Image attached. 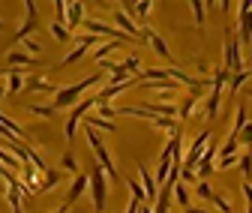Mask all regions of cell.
I'll use <instances>...</instances> for the list:
<instances>
[{"label":"cell","instance_id":"cell-1","mask_svg":"<svg viewBox=\"0 0 252 213\" xmlns=\"http://www.w3.org/2000/svg\"><path fill=\"white\" fill-rule=\"evenodd\" d=\"M99 81V72H93V75H87V78H81L78 84H69V87H60L57 93H54V108H72V105H78L81 102V93L87 87H93Z\"/></svg>","mask_w":252,"mask_h":213},{"label":"cell","instance_id":"cell-2","mask_svg":"<svg viewBox=\"0 0 252 213\" xmlns=\"http://www.w3.org/2000/svg\"><path fill=\"white\" fill-rule=\"evenodd\" d=\"M90 198H93V210H96V213H102L105 210V201H108V174L102 171V165L99 162H93L90 165Z\"/></svg>","mask_w":252,"mask_h":213},{"label":"cell","instance_id":"cell-3","mask_svg":"<svg viewBox=\"0 0 252 213\" xmlns=\"http://www.w3.org/2000/svg\"><path fill=\"white\" fill-rule=\"evenodd\" d=\"M87 144H90V150H93V159H96L99 165H102V171L108 174V180H120V174H117V168H114V159H111V153H108V147L102 144V138L96 135V129H87Z\"/></svg>","mask_w":252,"mask_h":213},{"label":"cell","instance_id":"cell-4","mask_svg":"<svg viewBox=\"0 0 252 213\" xmlns=\"http://www.w3.org/2000/svg\"><path fill=\"white\" fill-rule=\"evenodd\" d=\"M90 108H96V99H81L78 105H72V111H69V117L63 120V138L66 141H75V132H78V126H81V120L87 117V111Z\"/></svg>","mask_w":252,"mask_h":213},{"label":"cell","instance_id":"cell-5","mask_svg":"<svg viewBox=\"0 0 252 213\" xmlns=\"http://www.w3.org/2000/svg\"><path fill=\"white\" fill-rule=\"evenodd\" d=\"M213 135L204 129V132H198V138L192 141V144H189V153L183 156V168H189V171H192L195 165H198V159L204 156V150H207V141H210Z\"/></svg>","mask_w":252,"mask_h":213},{"label":"cell","instance_id":"cell-6","mask_svg":"<svg viewBox=\"0 0 252 213\" xmlns=\"http://www.w3.org/2000/svg\"><path fill=\"white\" fill-rule=\"evenodd\" d=\"M225 69L240 72L243 69V54H240V39L234 33L225 36Z\"/></svg>","mask_w":252,"mask_h":213},{"label":"cell","instance_id":"cell-7","mask_svg":"<svg viewBox=\"0 0 252 213\" xmlns=\"http://www.w3.org/2000/svg\"><path fill=\"white\" fill-rule=\"evenodd\" d=\"M111 18H114V24L123 30L126 36H132L135 42H138V39H144V36H141V24H135V18H132L129 12H123V9H114V15H111Z\"/></svg>","mask_w":252,"mask_h":213},{"label":"cell","instance_id":"cell-8","mask_svg":"<svg viewBox=\"0 0 252 213\" xmlns=\"http://www.w3.org/2000/svg\"><path fill=\"white\" fill-rule=\"evenodd\" d=\"M141 36H144V42H150V48L159 54V57H165V60H171V48H168V42L156 33V30H150L147 24H141Z\"/></svg>","mask_w":252,"mask_h":213},{"label":"cell","instance_id":"cell-9","mask_svg":"<svg viewBox=\"0 0 252 213\" xmlns=\"http://www.w3.org/2000/svg\"><path fill=\"white\" fill-rule=\"evenodd\" d=\"M63 24H66L72 33H75V27L84 24V0H72V3H66V15H63Z\"/></svg>","mask_w":252,"mask_h":213},{"label":"cell","instance_id":"cell-10","mask_svg":"<svg viewBox=\"0 0 252 213\" xmlns=\"http://www.w3.org/2000/svg\"><path fill=\"white\" fill-rule=\"evenodd\" d=\"M90 189V174L87 171H81V174H75L72 177V183H69V195H66V204H75L84 192Z\"/></svg>","mask_w":252,"mask_h":213},{"label":"cell","instance_id":"cell-11","mask_svg":"<svg viewBox=\"0 0 252 213\" xmlns=\"http://www.w3.org/2000/svg\"><path fill=\"white\" fill-rule=\"evenodd\" d=\"M24 90L27 93H57V84L54 81H48V78H42V75H33V78H27L24 81Z\"/></svg>","mask_w":252,"mask_h":213},{"label":"cell","instance_id":"cell-12","mask_svg":"<svg viewBox=\"0 0 252 213\" xmlns=\"http://www.w3.org/2000/svg\"><path fill=\"white\" fill-rule=\"evenodd\" d=\"M138 180H141V186L147 192V204H153L156 195H159V183H156V177L147 171V165H138Z\"/></svg>","mask_w":252,"mask_h":213},{"label":"cell","instance_id":"cell-13","mask_svg":"<svg viewBox=\"0 0 252 213\" xmlns=\"http://www.w3.org/2000/svg\"><path fill=\"white\" fill-rule=\"evenodd\" d=\"M216 156H219V144H213V138H210L204 156L198 159V174H201V177H207L210 171H216V168H213V165H216Z\"/></svg>","mask_w":252,"mask_h":213},{"label":"cell","instance_id":"cell-14","mask_svg":"<svg viewBox=\"0 0 252 213\" xmlns=\"http://www.w3.org/2000/svg\"><path fill=\"white\" fill-rule=\"evenodd\" d=\"M6 66L9 69H21V66H39V57H30L27 51H9L6 54Z\"/></svg>","mask_w":252,"mask_h":213},{"label":"cell","instance_id":"cell-15","mask_svg":"<svg viewBox=\"0 0 252 213\" xmlns=\"http://www.w3.org/2000/svg\"><path fill=\"white\" fill-rule=\"evenodd\" d=\"M21 72H24V69H18V66L6 72V96H18L21 90H24V81H27V78H24Z\"/></svg>","mask_w":252,"mask_h":213},{"label":"cell","instance_id":"cell-16","mask_svg":"<svg viewBox=\"0 0 252 213\" xmlns=\"http://www.w3.org/2000/svg\"><path fill=\"white\" fill-rule=\"evenodd\" d=\"M237 39H240V45H252V12L240 15V27H237Z\"/></svg>","mask_w":252,"mask_h":213},{"label":"cell","instance_id":"cell-17","mask_svg":"<svg viewBox=\"0 0 252 213\" xmlns=\"http://www.w3.org/2000/svg\"><path fill=\"white\" fill-rule=\"evenodd\" d=\"M123 42H117V39H108V42H99V48L93 51V60H96V63H102V60H108V54H114L117 48H120Z\"/></svg>","mask_w":252,"mask_h":213},{"label":"cell","instance_id":"cell-18","mask_svg":"<svg viewBox=\"0 0 252 213\" xmlns=\"http://www.w3.org/2000/svg\"><path fill=\"white\" fill-rule=\"evenodd\" d=\"M174 201H177L180 207H189V204H192V192H189V183H183V180H177V183H174Z\"/></svg>","mask_w":252,"mask_h":213},{"label":"cell","instance_id":"cell-19","mask_svg":"<svg viewBox=\"0 0 252 213\" xmlns=\"http://www.w3.org/2000/svg\"><path fill=\"white\" fill-rule=\"evenodd\" d=\"M246 123H249V111H246V105H237V111H234V126H231V132H228V135H231V138H237V135H240V129H243Z\"/></svg>","mask_w":252,"mask_h":213},{"label":"cell","instance_id":"cell-20","mask_svg":"<svg viewBox=\"0 0 252 213\" xmlns=\"http://www.w3.org/2000/svg\"><path fill=\"white\" fill-rule=\"evenodd\" d=\"M60 180H63V171H60V168H48V171L42 174V192L60 186Z\"/></svg>","mask_w":252,"mask_h":213},{"label":"cell","instance_id":"cell-21","mask_svg":"<svg viewBox=\"0 0 252 213\" xmlns=\"http://www.w3.org/2000/svg\"><path fill=\"white\" fill-rule=\"evenodd\" d=\"M249 78H252V69H240V72H234V75L228 78V93H237V90H240Z\"/></svg>","mask_w":252,"mask_h":213},{"label":"cell","instance_id":"cell-22","mask_svg":"<svg viewBox=\"0 0 252 213\" xmlns=\"http://www.w3.org/2000/svg\"><path fill=\"white\" fill-rule=\"evenodd\" d=\"M36 33V18H27L18 30H15V42H24V39H30Z\"/></svg>","mask_w":252,"mask_h":213},{"label":"cell","instance_id":"cell-23","mask_svg":"<svg viewBox=\"0 0 252 213\" xmlns=\"http://www.w3.org/2000/svg\"><path fill=\"white\" fill-rule=\"evenodd\" d=\"M51 36L57 39V42H69V36H72V30L63 24V21H51Z\"/></svg>","mask_w":252,"mask_h":213},{"label":"cell","instance_id":"cell-24","mask_svg":"<svg viewBox=\"0 0 252 213\" xmlns=\"http://www.w3.org/2000/svg\"><path fill=\"white\" fill-rule=\"evenodd\" d=\"M0 162H3L6 168H24V162H21V159H18L15 153H12V150H9V147H6V150H3V147H0Z\"/></svg>","mask_w":252,"mask_h":213},{"label":"cell","instance_id":"cell-25","mask_svg":"<svg viewBox=\"0 0 252 213\" xmlns=\"http://www.w3.org/2000/svg\"><path fill=\"white\" fill-rule=\"evenodd\" d=\"M150 123L156 129H165V132H177V120L174 117H150Z\"/></svg>","mask_w":252,"mask_h":213},{"label":"cell","instance_id":"cell-26","mask_svg":"<svg viewBox=\"0 0 252 213\" xmlns=\"http://www.w3.org/2000/svg\"><path fill=\"white\" fill-rule=\"evenodd\" d=\"M240 162V153H228V156H216V171H225V168H231V165H237Z\"/></svg>","mask_w":252,"mask_h":213},{"label":"cell","instance_id":"cell-27","mask_svg":"<svg viewBox=\"0 0 252 213\" xmlns=\"http://www.w3.org/2000/svg\"><path fill=\"white\" fill-rule=\"evenodd\" d=\"M150 9H153V0H138V3H135V12H132V18H135V21H144V18L150 15Z\"/></svg>","mask_w":252,"mask_h":213},{"label":"cell","instance_id":"cell-28","mask_svg":"<svg viewBox=\"0 0 252 213\" xmlns=\"http://www.w3.org/2000/svg\"><path fill=\"white\" fill-rule=\"evenodd\" d=\"M54 105H33V102H30L27 105V114H33V117H54Z\"/></svg>","mask_w":252,"mask_h":213},{"label":"cell","instance_id":"cell-29","mask_svg":"<svg viewBox=\"0 0 252 213\" xmlns=\"http://www.w3.org/2000/svg\"><path fill=\"white\" fill-rule=\"evenodd\" d=\"M0 123H3V126H6V129H9V132H12V135H18V138H21V141H24V129H21V126H18V123H15V120H12V117H9V114H3V111H0Z\"/></svg>","mask_w":252,"mask_h":213},{"label":"cell","instance_id":"cell-30","mask_svg":"<svg viewBox=\"0 0 252 213\" xmlns=\"http://www.w3.org/2000/svg\"><path fill=\"white\" fill-rule=\"evenodd\" d=\"M87 123H90L93 129L99 126V129H105V132H114V129H117V126H114V120H105V117H99V114H96V117H87Z\"/></svg>","mask_w":252,"mask_h":213},{"label":"cell","instance_id":"cell-31","mask_svg":"<svg viewBox=\"0 0 252 213\" xmlns=\"http://www.w3.org/2000/svg\"><path fill=\"white\" fill-rule=\"evenodd\" d=\"M126 186H129L132 198H138L141 204H147V192H144V186H141V180H126Z\"/></svg>","mask_w":252,"mask_h":213},{"label":"cell","instance_id":"cell-32","mask_svg":"<svg viewBox=\"0 0 252 213\" xmlns=\"http://www.w3.org/2000/svg\"><path fill=\"white\" fill-rule=\"evenodd\" d=\"M189 6H192L195 24H198V27H204V12H207V6H204V0H189Z\"/></svg>","mask_w":252,"mask_h":213},{"label":"cell","instance_id":"cell-33","mask_svg":"<svg viewBox=\"0 0 252 213\" xmlns=\"http://www.w3.org/2000/svg\"><path fill=\"white\" fill-rule=\"evenodd\" d=\"M60 171H63V174H75V171H78V162H75L72 153H63V156H60Z\"/></svg>","mask_w":252,"mask_h":213},{"label":"cell","instance_id":"cell-34","mask_svg":"<svg viewBox=\"0 0 252 213\" xmlns=\"http://www.w3.org/2000/svg\"><path fill=\"white\" fill-rule=\"evenodd\" d=\"M240 171H243V180H249L252 183V153H240Z\"/></svg>","mask_w":252,"mask_h":213},{"label":"cell","instance_id":"cell-35","mask_svg":"<svg viewBox=\"0 0 252 213\" xmlns=\"http://www.w3.org/2000/svg\"><path fill=\"white\" fill-rule=\"evenodd\" d=\"M213 192H216V189H213V186L207 183V180H198V183H195V195H198V198L210 201V198H213Z\"/></svg>","mask_w":252,"mask_h":213},{"label":"cell","instance_id":"cell-36","mask_svg":"<svg viewBox=\"0 0 252 213\" xmlns=\"http://www.w3.org/2000/svg\"><path fill=\"white\" fill-rule=\"evenodd\" d=\"M21 48H24L30 57H39V54H42V42H39V39H24Z\"/></svg>","mask_w":252,"mask_h":213},{"label":"cell","instance_id":"cell-37","mask_svg":"<svg viewBox=\"0 0 252 213\" xmlns=\"http://www.w3.org/2000/svg\"><path fill=\"white\" fill-rule=\"evenodd\" d=\"M87 54V45H78V48H72L66 57H63V66H69V63H75V60H81Z\"/></svg>","mask_w":252,"mask_h":213},{"label":"cell","instance_id":"cell-38","mask_svg":"<svg viewBox=\"0 0 252 213\" xmlns=\"http://www.w3.org/2000/svg\"><path fill=\"white\" fill-rule=\"evenodd\" d=\"M210 201H213L219 210H222V213H234V210H231V204H228V198H225L222 192H213V198H210Z\"/></svg>","mask_w":252,"mask_h":213},{"label":"cell","instance_id":"cell-39","mask_svg":"<svg viewBox=\"0 0 252 213\" xmlns=\"http://www.w3.org/2000/svg\"><path fill=\"white\" fill-rule=\"evenodd\" d=\"M237 141H240V144H246V147L252 144V120H249V123H246V126L240 129V135H237Z\"/></svg>","mask_w":252,"mask_h":213},{"label":"cell","instance_id":"cell-40","mask_svg":"<svg viewBox=\"0 0 252 213\" xmlns=\"http://www.w3.org/2000/svg\"><path fill=\"white\" fill-rule=\"evenodd\" d=\"M96 114L105 117V120H114V117H117V108H111V105H96Z\"/></svg>","mask_w":252,"mask_h":213},{"label":"cell","instance_id":"cell-41","mask_svg":"<svg viewBox=\"0 0 252 213\" xmlns=\"http://www.w3.org/2000/svg\"><path fill=\"white\" fill-rule=\"evenodd\" d=\"M120 63H123V66H126V69H129V72H132V75H138V72H135V69H138V66H141V60H138V57H135V54H132V57H126V60H120Z\"/></svg>","mask_w":252,"mask_h":213},{"label":"cell","instance_id":"cell-42","mask_svg":"<svg viewBox=\"0 0 252 213\" xmlns=\"http://www.w3.org/2000/svg\"><path fill=\"white\" fill-rule=\"evenodd\" d=\"M0 138H3L6 144H15V141H21V138H18V135H12V132H9V129H6L3 123H0Z\"/></svg>","mask_w":252,"mask_h":213},{"label":"cell","instance_id":"cell-43","mask_svg":"<svg viewBox=\"0 0 252 213\" xmlns=\"http://www.w3.org/2000/svg\"><path fill=\"white\" fill-rule=\"evenodd\" d=\"M24 9H27V18H36V0H24Z\"/></svg>","mask_w":252,"mask_h":213},{"label":"cell","instance_id":"cell-44","mask_svg":"<svg viewBox=\"0 0 252 213\" xmlns=\"http://www.w3.org/2000/svg\"><path fill=\"white\" fill-rule=\"evenodd\" d=\"M246 12H252V0H240V6H237V18H240V15H246Z\"/></svg>","mask_w":252,"mask_h":213},{"label":"cell","instance_id":"cell-45","mask_svg":"<svg viewBox=\"0 0 252 213\" xmlns=\"http://www.w3.org/2000/svg\"><path fill=\"white\" fill-rule=\"evenodd\" d=\"M120 3H123V12H135V3H138V0H120Z\"/></svg>","mask_w":252,"mask_h":213},{"label":"cell","instance_id":"cell-46","mask_svg":"<svg viewBox=\"0 0 252 213\" xmlns=\"http://www.w3.org/2000/svg\"><path fill=\"white\" fill-rule=\"evenodd\" d=\"M183 213H207L204 207H192V204H189V207H183Z\"/></svg>","mask_w":252,"mask_h":213},{"label":"cell","instance_id":"cell-47","mask_svg":"<svg viewBox=\"0 0 252 213\" xmlns=\"http://www.w3.org/2000/svg\"><path fill=\"white\" fill-rule=\"evenodd\" d=\"M219 6H222V9L228 12V9H231V0H219Z\"/></svg>","mask_w":252,"mask_h":213},{"label":"cell","instance_id":"cell-48","mask_svg":"<svg viewBox=\"0 0 252 213\" xmlns=\"http://www.w3.org/2000/svg\"><path fill=\"white\" fill-rule=\"evenodd\" d=\"M6 171H9V168H6L3 162H0V180H3V177H6Z\"/></svg>","mask_w":252,"mask_h":213},{"label":"cell","instance_id":"cell-49","mask_svg":"<svg viewBox=\"0 0 252 213\" xmlns=\"http://www.w3.org/2000/svg\"><path fill=\"white\" fill-rule=\"evenodd\" d=\"M3 96H6V84H3V81H0V99H3Z\"/></svg>","mask_w":252,"mask_h":213},{"label":"cell","instance_id":"cell-50","mask_svg":"<svg viewBox=\"0 0 252 213\" xmlns=\"http://www.w3.org/2000/svg\"><path fill=\"white\" fill-rule=\"evenodd\" d=\"M219 3V0H204V6H216Z\"/></svg>","mask_w":252,"mask_h":213},{"label":"cell","instance_id":"cell-51","mask_svg":"<svg viewBox=\"0 0 252 213\" xmlns=\"http://www.w3.org/2000/svg\"><path fill=\"white\" fill-rule=\"evenodd\" d=\"M243 93H246V96H249V99H252V87H246V90H243Z\"/></svg>","mask_w":252,"mask_h":213},{"label":"cell","instance_id":"cell-52","mask_svg":"<svg viewBox=\"0 0 252 213\" xmlns=\"http://www.w3.org/2000/svg\"><path fill=\"white\" fill-rule=\"evenodd\" d=\"M6 189H9V186H3V183H0V192H3V195H6Z\"/></svg>","mask_w":252,"mask_h":213},{"label":"cell","instance_id":"cell-53","mask_svg":"<svg viewBox=\"0 0 252 213\" xmlns=\"http://www.w3.org/2000/svg\"><path fill=\"white\" fill-rule=\"evenodd\" d=\"M249 60H252V45H249Z\"/></svg>","mask_w":252,"mask_h":213},{"label":"cell","instance_id":"cell-54","mask_svg":"<svg viewBox=\"0 0 252 213\" xmlns=\"http://www.w3.org/2000/svg\"><path fill=\"white\" fill-rule=\"evenodd\" d=\"M96 3H105V0H96Z\"/></svg>","mask_w":252,"mask_h":213},{"label":"cell","instance_id":"cell-55","mask_svg":"<svg viewBox=\"0 0 252 213\" xmlns=\"http://www.w3.org/2000/svg\"><path fill=\"white\" fill-rule=\"evenodd\" d=\"M249 153H252V144H249Z\"/></svg>","mask_w":252,"mask_h":213}]
</instances>
